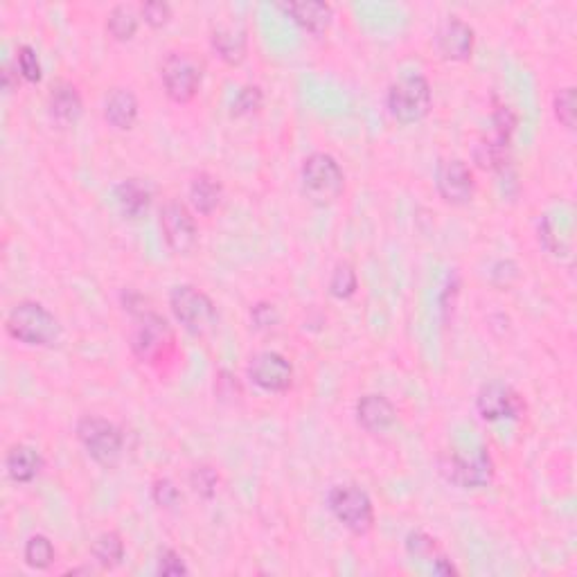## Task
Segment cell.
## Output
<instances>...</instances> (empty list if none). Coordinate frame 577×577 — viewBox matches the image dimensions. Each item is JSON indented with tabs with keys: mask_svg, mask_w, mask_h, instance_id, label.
<instances>
[{
	"mask_svg": "<svg viewBox=\"0 0 577 577\" xmlns=\"http://www.w3.org/2000/svg\"><path fill=\"white\" fill-rule=\"evenodd\" d=\"M131 354L149 368H161L170 363L176 354V336L167 318L147 309L136 316L129 336Z\"/></svg>",
	"mask_w": 577,
	"mask_h": 577,
	"instance_id": "1",
	"label": "cell"
},
{
	"mask_svg": "<svg viewBox=\"0 0 577 577\" xmlns=\"http://www.w3.org/2000/svg\"><path fill=\"white\" fill-rule=\"evenodd\" d=\"M5 330L14 341L32 348H50L61 336L57 316L37 300H21L5 318Z\"/></svg>",
	"mask_w": 577,
	"mask_h": 577,
	"instance_id": "2",
	"label": "cell"
},
{
	"mask_svg": "<svg viewBox=\"0 0 577 577\" xmlns=\"http://www.w3.org/2000/svg\"><path fill=\"white\" fill-rule=\"evenodd\" d=\"M300 188L314 206H332L345 192L343 167L327 152L309 154L300 167Z\"/></svg>",
	"mask_w": 577,
	"mask_h": 577,
	"instance_id": "3",
	"label": "cell"
},
{
	"mask_svg": "<svg viewBox=\"0 0 577 577\" xmlns=\"http://www.w3.org/2000/svg\"><path fill=\"white\" fill-rule=\"evenodd\" d=\"M75 436L88 458L100 467L111 469L118 465L124 451V436L118 424L100 415H84L77 420Z\"/></svg>",
	"mask_w": 577,
	"mask_h": 577,
	"instance_id": "4",
	"label": "cell"
},
{
	"mask_svg": "<svg viewBox=\"0 0 577 577\" xmlns=\"http://www.w3.org/2000/svg\"><path fill=\"white\" fill-rule=\"evenodd\" d=\"M327 508L334 519L341 523L352 535L366 537L375 528V503L363 487L354 483L334 485L327 494Z\"/></svg>",
	"mask_w": 577,
	"mask_h": 577,
	"instance_id": "5",
	"label": "cell"
},
{
	"mask_svg": "<svg viewBox=\"0 0 577 577\" xmlns=\"http://www.w3.org/2000/svg\"><path fill=\"white\" fill-rule=\"evenodd\" d=\"M433 91L429 79L420 73H408L388 86L386 106L399 124H415L431 111Z\"/></svg>",
	"mask_w": 577,
	"mask_h": 577,
	"instance_id": "6",
	"label": "cell"
},
{
	"mask_svg": "<svg viewBox=\"0 0 577 577\" xmlns=\"http://www.w3.org/2000/svg\"><path fill=\"white\" fill-rule=\"evenodd\" d=\"M170 309L183 330L192 336H208L219 323L215 300L192 284H179L172 289Z\"/></svg>",
	"mask_w": 577,
	"mask_h": 577,
	"instance_id": "7",
	"label": "cell"
},
{
	"mask_svg": "<svg viewBox=\"0 0 577 577\" xmlns=\"http://www.w3.org/2000/svg\"><path fill=\"white\" fill-rule=\"evenodd\" d=\"M161 82L167 97L176 104H190L199 95L203 66L190 52H167L161 61Z\"/></svg>",
	"mask_w": 577,
	"mask_h": 577,
	"instance_id": "8",
	"label": "cell"
},
{
	"mask_svg": "<svg viewBox=\"0 0 577 577\" xmlns=\"http://www.w3.org/2000/svg\"><path fill=\"white\" fill-rule=\"evenodd\" d=\"M438 467L442 478L460 490H481L494 478V460L487 449H476L472 454H445Z\"/></svg>",
	"mask_w": 577,
	"mask_h": 577,
	"instance_id": "9",
	"label": "cell"
},
{
	"mask_svg": "<svg viewBox=\"0 0 577 577\" xmlns=\"http://www.w3.org/2000/svg\"><path fill=\"white\" fill-rule=\"evenodd\" d=\"M246 377L264 393H284L294 384V366L284 354L262 350L251 357L246 366Z\"/></svg>",
	"mask_w": 577,
	"mask_h": 577,
	"instance_id": "10",
	"label": "cell"
},
{
	"mask_svg": "<svg viewBox=\"0 0 577 577\" xmlns=\"http://www.w3.org/2000/svg\"><path fill=\"white\" fill-rule=\"evenodd\" d=\"M161 233L176 255H190L199 242V228L192 210L181 201H167L161 210Z\"/></svg>",
	"mask_w": 577,
	"mask_h": 577,
	"instance_id": "11",
	"label": "cell"
},
{
	"mask_svg": "<svg viewBox=\"0 0 577 577\" xmlns=\"http://www.w3.org/2000/svg\"><path fill=\"white\" fill-rule=\"evenodd\" d=\"M476 408L485 422L521 420L526 413V402L510 384L503 381H487L476 395Z\"/></svg>",
	"mask_w": 577,
	"mask_h": 577,
	"instance_id": "12",
	"label": "cell"
},
{
	"mask_svg": "<svg viewBox=\"0 0 577 577\" xmlns=\"http://www.w3.org/2000/svg\"><path fill=\"white\" fill-rule=\"evenodd\" d=\"M436 190L451 206H465L474 199L476 179L463 158H442L436 167Z\"/></svg>",
	"mask_w": 577,
	"mask_h": 577,
	"instance_id": "13",
	"label": "cell"
},
{
	"mask_svg": "<svg viewBox=\"0 0 577 577\" xmlns=\"http://www.w3.org/2000/svg\"><path fill=\"white\" fill-rule=\"evenodd\" d=\"M476 46V32L467 21L449 16L436 32V50L445 61H467Z\"/></svg>",
	"mask_w": 577,
	"mask_h": 577,
	"instance_id": "14",
	"label": "cell"
},
{
	"mask_svg": "<svg viewBox=\"0 0 577 577\" xmlns=\"http://www.w3.org/2000/svg\"><path fill=\"white\" fill-rule=\"evenodd\" d=\"M354 415H357V424L368 433H386L397 422L395 404L377 393L359 397L357 406H354Z\"/></svg>",
	"mask_w": 577,
	"mask_h": 577,
	"instance_id": "15",
	"label": "cell"
},
{
	"mask_svg": "<svg viewBox=\"0 0 577 577\" xmlns=\"http://www.w3.org/2000/svg\"><path fill=\"white\" fill-rule=\"evenodd\" d=\"M280 10L291 16L300 28L312 34L330 30L334 19L332 5L325 3V0H291V3H280Z\"/></svg>",
	"mask_w": 577,
	"mask_h": 577,
	"instance_id": "16",
	"label": "cell"
},
{
	"mask_svg": "<svg viewBox=\"0 0 577 577\" xmlns=\"http://www.w3.org/2000/svg\"><path fill=\"white\" fill-rule=\"evenodd\" d=\"M50 118L59 127H73L84 113V100L73 82H57L48 95Z\"/></svg>",
	"mask_w": 577,
	"mask_h": 577,
	"instance_id": "17",
	"label": "cell"
},
{
	"mask_svg": "<svg viewBox=\"0 0 577 577\" xmlns=\"http://www.w3.org/2000/svg\"><path fill=\"white\" fill-rule=\"evenodd\" d=\"M140 113L138 97L129 88H111L104 97V120L109 127L118 131H129L136 127Z\"/></svg>",
	"mask_w": 577,
	"mask_h": 577,
	"instance_id": "18",
	"label": "cell"
},
{
	"mask_svg": "<svg viewBox=\"0 0 577 577\" xmlns=\"http://www.w3.org/2000/svg\"><path fill=\"white\" fill-rule=\"evenodd\" d=\"M210 43L212 50L217 52L221 61H226L230 66H239L246 59L248 52V39L246 30L239 28V25L230 23H219L210 32Z\"/></svg>",
	"mask_w": 577,
	"mask_h": 577,
	"instance_id": "19",
	"label": "cell"
},
{
	"mask_svg": "<svg viewBox=\"0 0 577 577\" xmlns=\"http://www.w3.org/2000/svg\"><path fill=\"white\" fill-rule=\"evenodd\" d=\"M190 206L203 217H210L224 201V185L210 172H199L190 181Z\"/></svg>",
	"mask_w": 577,
	"mask_h": 577,
	"instance_id": "20",
	"label": "cell"
},
{
	"mask_svg": "<svg viewBox=\"0 0 577 577\" xmlns=\"http://www.w3.org/2000/svg\"><path fill=\"white\" fill-rule=\"evenodd\" d=\"M115 203L122 210L124 217L140 219L152 208V190L140 179H124L115 185Z\"/></svg>",
	"mask_w": 577,
	"mask_h": 577,
	"instance_id": "21",
	"label": "cell"
},
{
	"mask_svg": "<svg viewBox=\"0 0 577 577\" xmlns=\"http://www.w3.org/2000/svg\"><path fill=\"white\" fill-rule=\"evenodd\" d=\"M5 469L14 483H32L41 474L43 456L34 447L19 442V445H12L7 451Z\"/></svg>",
	"mask_w": 577,
	"mask_h": 577,
	"instance_id": "22",
	"label": "cell"
},
{
	"mask_svg": "<svg viewBox=\"0 0 577 577\" xmlns=\"http://www.w3.org/2000/svg\"><path fill=\"white\" fill-rule=\"evenodd\" d=\"M91 555L97 564H100L104 571H113L122 564L124 555H127V548H124V539L120 532L115 530H104L93 539L91 544Z\"/></svg>",
	"mask_w": 577,
	"mask_h": 577,
	"instance_id": "23",
	"label": "cell"
},
{
	"mask_svg": "<svg viewBox=\"0 0 577 577\" xmlns=\"http://www.w3.org/2000/svg\"><path fill=\"white\" fill-rule=\"evenodd\" d=\"M140 25V14L136 7L131 5H115L113 10L106 16V32L111 34L115 41H131L136 37Z\"/></svg>",
	"mask_w": 577,
	"mask_h": 577,
	"instance_id": "24",
	"label": "cell"
},
{
	"mask_svg": "<svg viewBox=\"0 0 577 577\" xmlns=\"http://www.w3.org/2000/svg\"><path fill=\"white\" fill-rule=\"evenodd\" d=\"M23 559L32 571H48L57 559L55 544L46 535H32L23 546Z\"/></svg>",
	"mask_w": 577,
	"mask_h": 577,
	"instance_id": "25",
	"label": "cell"
},
{
	"mask_svg": "<svg viewBox=\"0 0 577 577\" xmlns=\"http://www.w3.org/2000/svg\"><path fill=\"white\" fill-rule=\"evenodd\" d=\"M359 289V278L357 271L350 262H339L334 266V271L330 275V294L339 300H348Z\"/></svg>",
	"mask_w": 577,
	"mask_h": 577,
	"instance_id": "26",
	"label": "cell"
},
{
	"mask_svg": "<svg viewBox=\"0 0 577 577\" xmlns=\"http://www.w3.org/2000/svg\"><path fill=\"white\" fill-rule=\"evenodd\" d=\"M219 483H221V476L212 465L201 463L197 467H192L190 487H192L194 494L201 496V499H206V501L215 499L217 490H219Z\"/></svg>",
	"mask_w": 577,
	"mask_h": 577,
	"instance_id": "27",
	"label": "cell"
},
{
	"mask_svg": "<svg viewBox=\"0 0 577 577\" xmlns=\"http://www.w3.org/2000/svg\"><path fill=\"white\" fill-rule=\"evenodd\" d=\"M152 499L163 510H176L183 503V492L172 478L161 476L152 483Z\"/></svg>",
	"mask_w": 577,
	"mask_h": 577,
	"instance_id": "28",
	"label": "cell"
},
{
	"mask_svg": "<svg viewBox=\"0 0 577 577\" xmlns=\"http://www.w3.org/2000/svg\"><path fill=\"white\" fill-rule=\"evenodd\" d=\"M16 68H19V73L21 77L25 79V82H30V84H39L41 82V77H43V70H41V61H39V55H37V50H34L32 46H28V43H23V46H19V50H16Z\"/></svg>",
	"mask_w": 577,
	"mask_h": 577,
	"instance_id": "29",
	"label": "cell"
},
{
	"mask_svg": "<svg viewBox=\"0 0 577 577\" xmlns=\"http://www.w3.org/2000/svg\"><path fill=\"white\" fill-rule=\"evenodd\" d=\"M553 111L557 122L568 131L575 129V88L564 86L559 88L553 97Z\"/></svg>",
	"mask_w": 577,
	"mask_h": 577,
	"instance_id": "30",
	"label": "cell"
},
{
	"mask_svg": "<svg viewBox=\"0 0 577 577\" xmlns=\"http://www.w3.org/2000/svg\"><path fill=\"white\" fill-rule=\"evenodd\" d=\"M406 550L411 557L417 559H436L440 553L438 548V539H433L431 535H426L422 530H413L408 532L406 537Z\"/></svg>",
	"mask_w": 577,
	"mask_h": 577,
	"instance_id": "31",
	"label": "cell"
},
{
	"mask_svg": "<svg viewBox=\"0 0 577 577\" xmlns=\"http://www.w3.org/2000/svg\"><path fill=\"white\" fill-rule=\"evenodd\" d=\"M264 102V93L257 84H246L242 91L235 95L233 100V115L242 118V115H251L255 111H260V106Z\"/></svg>",
	"mask_w": 577,
	"mask_h": 577,
	"instance_id": "32",
	"label": "cell"
},
{
	"mask_svg": "<svg viewBox=\"0 0 577 577\" xmlns=\"http://www.w3.org/2000/svg\"><path fill=\"white\" fill-rule=\"evenodd\" d=\"M156 571L167 577H181V575H188L190 568L174 548H161L156 557Z\"/></svg>",
	"mask_w": 577,
	"mask_h": 577,
	"instance_id": "33",
	"label": "cell"
},
{
	"mask_svg": "<svg viewBox=\"0 0 577 577\" xmlns=\"http://www.w3.org/2000/svg\"><path fill=\"white\" fill-rule=\"evenodd\" d=\"M140 19L152 28H163L172 19V7L163 0H147L140 5Z\"/></svg>",
	"mask_w": 577,
	"mask_h": 577,
	"instance_id": "34",
	"label": "cell"
},
{
	"mask_svg": "<svg viewBox=\"0 0 577 577\" xmlns=\"http://www.w3.org/2000/svg\"><path fill=\"white\" fill-rule=\"evenodd\" d=\"M251 316H253L255 327H260V330H269V327H273L275 323L280 321L278 309H275V305H271V303H257L251 309Z\"/></svg>",
	"mask_w": 577,
	"mask_h": 577,
	"instance_id": "35",
	"label": "cell"
},
{
	"mask_svg": "<svg viewBox=\"0 0 577 577\" xmlns=\"http://www.w3.org/2000/svg\"><path fill=\"white\" fill-rule=\"evenodd\" d=\"M21 73H19V68H16V64H5L3 68V86H5V91H16L21 84Z\"/></svg>",
	"mask_w": 577,
	"mask_h": 577,
	"instance_id": "36",
	"label": "cell"
},
{
	"mask_svg": "<svg viewBox=\"0 0 577 577\" xmlns=\"http://www.w3.org/2000/svg\"><path fill=\"white\" fill-rule=\"evenodd\" d=\"M433 573H438V575H458L456 566L451 564V559H447L445 555H438L436 559H433Z\"/></svg>",
	"mask_w": 577,
	"mask_h": 577,
	"instance_id": "37",
	"label": "cell"
}]
</instances>
